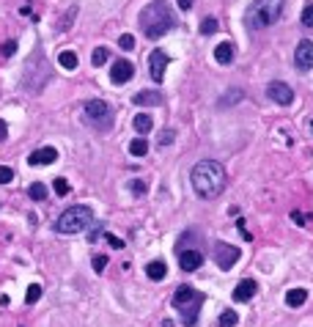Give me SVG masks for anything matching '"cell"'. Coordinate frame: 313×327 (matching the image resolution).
Listing matches in <instances>:
<instances>
[{
  "label": "cell",
  "mask_w": 313,
  "mask_h": 327,
  "mask_svg": "<svg viewBox=\"0 0 313 327\" xmlns=\"http://www.w3.org/2000/svg\"><path fill=\"white\" fill-rule=\"evenodd\" d=\"M226 182H228L226 168L214 160H201L198 165L193 168V187H195V193H198V198H203V201L217 198V195L226 190Z\"/></svg>",
  "instance_id": "1"
},
{
  "label": "cell",
  "mask_w": 313,
  "mask_h": 327,
  "mask_svg": "<svg viewBox=\"0 0 313 327\" xmlns=\"http://www.w3.org/2000/svg\"><path fill=\"white\" fill-rule=\"evenodd\" d=\"M140 28L148 39H160L168 31L176 28V14L165 0H154L151 6H146L140 14Z\"/></svg>",
  "instance_id": "2"
},
{
  "label": "cell",
  "mask_w": 313,
  "mask_h": 327,
  "mask_svg": "<svg viewBox=\"0 0 313 327\" xmlns=\"http://www.w3.org/2000/svg\"><path fill=\"white\" fill-rule=\"evenodd\" d=\"M203 291L193 289V286H179L173 294V308L181 311V322H184V327H193L195 319H198V311L203 305Z\"/></svg>",
  "instance_id": "3"
},
{
  "label": "cell",
  "mask_w": 313,
  "mask_h": 327,
  "mask_svg": "<svg viewBox=\"0 0 313 327\" xmlns=\"http://www.w3.org/2000/svg\"><path fill=\"white\" fill-rule=\"evenodd\" d=\"M283 11V0H253V6L247 9V25L250 28H269L272 22L280 19Z\"/></svg>",
  "instance_id": "4"
},
{
  "label": "cell",
  "mask_w": 313,
  "mask_h": 327,
  "mask_svg": "<svg viewBox=\"0 0 313 327\" xmlns=\"http://www.w3.org/2000/svg\"><path fill=\"white\" fill-rule=\"evenodd\" d=\"M93 223V209L91 206H69L64 215L55 220V228L60 234H80Z\"/></svg>",
  "instance_id": "5"
},
{
  "label": "cell",
  "mask_w": 313,
  "mask_h": 327,
  "mask_svg": "<svg viewBox=\"0 0 313 327\" xmlns=\"http://www.w3.org/2000/svg\"><path fill=\"white\" fill-rule=\"evenodd\" d=\"M85 121L97 129H110L113 127V110L105 99H91L85 102Z\"/></svg>",
  "instance_id": "6"
},
{
  "label": "cell",
  "mask_w": 313,
  "mask_h": 327,
  "mask_svg": "<svg viewBox=\"0 0 313 327\" xmlns=\"http://www.w3.org/2000/svg\"><path fill=\"white\" fill-rule=\"evenodd\" d=\"M239 256H242V250L234 248V245H228V242H217L214 245V261H217L220 270H231L236 261H239Z\"/></svg>",
  "instance_id": "7"
},
{
  "label": "cell",
  "mask_w": 313,
  "mask_h": 327,
  "mask_svg": "<svg viewBox=\"0 0 313 327\" xmlns=\"http://www.w3.org/2000/svg\"><path fill=\"white\" fill-rule=\"evenodd\" d=\"M165 69H168V55L162 50H151V55H148V72H151L154 83L165 80Z\"/></svg>",
  "instance_id": "8"
},
{
  "label": "cell",
  "mask_w": 313,
  "mask_h": 327,
  "mask_svg": "<svg viewBox=\"0 0 313 327\" xmlns=\"http://www.w3.org/2000/svg\"><path fill=\"white\" fill-rule=\"evenodd\" d=\"M294 64H297V69H299V72L313 69V42H310V39H302V42L297 44Z\"/></svg>",
  "instance_id": "9"
},
{
  "label": "cell",
  "mask_w": 313,
  "mask_h": 327,
  "mask_svg": "<svg viewBox=\"0 0 313 327\" xmlns=\"http://www.w3.org/2000/svg\"><path fill=\"white\" fill-rule=\"evenodd\" d=\"M132 74H135V66L129 64L127 58H118L113 64V69H110V80L115 85H124V83H129L132 80Z\"/></svg>",
  "instance_id": "10"
},
{
  "label": "cell",
  "mask_w": 313,
  "mask_h": 327,
  "mask_svg": "<svg viewBox=\"0 0 313 327\" xmlns=\"http://www.w3.org/2000/svg\"><path fill=\"white\" fill-rule=\"evenodd\" d=\"M267 94L277 102V105H291V102H294V91H291V85L280 83V80H277V83H269Z\"/></svg>",
  "instance_id": "11"
},
{
  "label": "cell",
  "mask_w": 313,
  "mask_h": 327,
  "mask_svg": "<svg viewBox=\"0 0 313 327\" xmlns=\"http://www.w3.org/2000/svg\"><path fill=\"white\" fill-rule=\"evenodd\" d=\"M256 291H258V283L253 281V278H244V281L236 283V289H234V300H236V303H247V300H253V297H256Z\"/></svg>",
  "instance_id": "12"
},
{
  "label": "cell",
  "mask_w": 313,
  "mask_h": 327,
  "mask_svg": "<svg viewBox=\"0 0 313 327\" xmlns=\"http://www.w3.org/2000/svg\"><path fill=\"white\" fill-rule=\"evenodd\" d=\"M179 264H181L184 272H195L203 264V256L198 250H179Z\"/></svg>",
  "instance_id": "13"
},
{
  "label": "cell",
  "mask_w": 313,
  "mask_h": 327,
  "mask_svg": "<svg viewBox=\"0 0 313 327\" xmlns=\"http://www.w3.org/2000/svg\"><path fill=\"white\" fill-rule=\"evenodd\" d=\"M58 160V152L52 146H44V148H36L30 157H28V162L30 165H50V162H55Z\"/></svg>",
  "instance_id": "14"
},
{
  "label": "cell",
  "mask_w": 313,
  "mask_h": 327,
  "mask_svg": "<svg viewBox=\"0 0 313 327\" xmlns=\"http://www.w3.org/2000/svg\"><path fill=\"white\" fill-rule=\"evenodd\" d=\"M132 102H135V105H143V107H146V105L160 107L162 102H165V97H162L160 91H140V94H135V97H132Z\"/></svg>",
  "instance_id": "15"
},
{
  "label": "cell",
  "mask_w": 313,
  "mask_h": 327,
  "mask_svg": "<svg viewBox=\"0 0 313 327\" xmlns=\"http://www.w3.org/2000/svg\"><path fill=\"white\" fill-rule=\"evenodd\" d=\"M214 61L217 64H231L234 61V44L231 42H220L214 47Z\"/></svg>",
  "instance_id": "16"
},
{
  "label": "cell",
  "mask_w": 313,
  "mask_h": 327,
  "mask_svg": "<svg viewBox=\"0 0 313 327\" xmlns=\"http://www.w3.org/2000/svg\"><path fill=\"white\" fill-rule=\"evenodd\" d=\"M305 300H308V291L305 289L286 291V305H289V308H299V305H305Z\"/></svg>",
  "instance_id": "17"
},
{
  "label": "cell",
  "mask_w": 313,
  "mask_h": 327,
  "mask_svg": "<svg viewBox=\"0 0 313 327\" xmlns=\"http://www.w3.org/2000/svg\"><path fill=\"white\" fill-rule=\"evenodd\" d=\"M146 275L151 278V281H162V278L168 275V264H165V261H148Z\"/></svg>",
  "instance_id": "18"
},
{
  "label": "cell",
  "mask_w": 313,
  "mask_h": 327,
  "mask_svg": "<svg viewBox=\"0 0 313 327\" xmlns=\"http://www.w3.org/2000/svg\"><path fill=\"white\" fill-rule=\"evenodd\" d=\"M151 127H154V121H151V115H135V129H138L140 135H148L151 132Z\"/></svg>",
  "instance_id": "19"
},
{
  "label": "cell",
  "mask_w": 313,
  "mask_h": 327,
  "mask_svg": "<svg viewBox=\"0 0 313 327\" xmlns=\"http://www.w3.org/2000/svg\"><path fill=\"white\" fill-rule=\"evenodd\" d=\"M58 64L64 66V69H77V64H80V61H77V55H74L72 50H64V52L58 55Z\"/></svg>",
  "instance_id": "20"
},
{
  "label": "cell",
  "mask_w": 313,
  "mask_h": 327,
  "mask_svg": "<svg viewBox=\"0 0 313 327\" xmlns=\"http://www.w3.org/2000/svg\"><path fill=\"white\" fill-rule=\"evenodd\" d=\"M146 152H148L146 138H135L132 143H129V154H132V157H146Z\"/></svg>",
  "instance_id": "21"
},
{
  "label": "cell",
  "mask_w": 313,
  "mask_h": 327,
  "mask_svg": "<svg viewBox=\"0 0 313 327\" xmlns=\"http://www.w3.org/2000/svg\"><path fill=\"white\" fill-rule=\"evenodd\" d=\"M107 58H110V50H107V47H97V50H93V55H91V64L93 66H102V64H107Z\"/></svg>",
  "instance_id": "22"
},
{
  "label": "cell",
  "mask_w": 313,
  "mask_h": 327,
  "mask_svg": "<svg viewBox=\"0 0 313 327\" xmlns=\"http://www.w3.org/2000/svg\"><path fill=\"white\" fill-rule=\"evenodd\" d=\"M28 195H30L33 201H44L47 198V187L42 185V182H33L30 190H28Z\"/></svg>",
  "instance_id": "23"
},
{
  "label": "cell",
  "mask_w": 313,
  "mask_h": 327,
  "mask_svg": "<svg viewBox=\"0 0 313 327\" xmlns=\"http://www.w3.org/2000/svg\"><path fill=\"white\" fill-rule=\"evenodd\" d=\"M236 322H239V316H236L234 311H223L220 313V327H236Z\"/></svg>",
  "instance_id": "24"
},
{
  "label": "cell",
  "mask_w": 313,
  "mask_h": 327,
  "mask_svg": "<svg viewBox=\"0 0 313 327\" xmlns=\"http://www.w3.org/2000/svg\"><path fill=\"white\" fill-rule=\"evenodd\" d=\"M39 297H42V286H39V283L28 286V294H25V303H28V305H33V303H39Z\"/></svg>",
  "instance_id": "25"
},
{
  "label": "cell",
  "mask_w": 313,
  "mask_h": 327,
  "mask_svg": "<svg viewBox=\"0 0 313 327\" xmlns=\"http://www.w3.org/2000/svg\"><path fill=\"white\" fill-rule=\"evenodd\" d=\"M214 31H217V19L214 17H206L201 22V33H203V36H209V33H214Z\"/></svg>",
  "instance_id": "26"
},
{
  "label": "cell",
  "mask_w": 313,
  "mask_h": 327,
  "mask_svg": "<svg viewBox=\"0 0 313 327\" xmlns=\"http://www.w3.org/2000/svg\"><path fill=\"white\" fill-rule=\"evenodd\" d=\"M302 25L305 28H313V3H308L302 9Z\"/></svg>",
  "instance_id": "27"
},
{
  "label": "cell",
  "mask_w": 313,
  "mask_h": 327,
  "mask_svg": "<svg viewBox=\"0 0 313 327\" xmlns=\"http://www.w3.org/2000/svg\"><path fill=\"white\" fill-rule=\"evenodd\" d=\"M69 182L66 179H55V195H60V198H64V195H69Z\"/></svg>",
  "instance_id": "28"
},
{
  "label": "cell",
  "mask_w": 313,
  "mask_h": 327,
  "mask_svg": "<svg viewBox=\"0 0 313 327\" xmlns=\"http://www.w3.org/2000/svg\"><path fill=\"white\" fill-rule=\"evenodd\" d=\"M11 179H14V171L9 165H0V185H9Z\"/></svg>",
  "instance_id": "29"
},
{
  "label": "cell",
  "mask_w": 313,
  "mask_h": 327,
  "mask_svg": "<svg viewBox=\"0 0 313 327\" xmlns=\"http://www.w3.org/2000/svg\"><path fill=\"white\" fill-rule=\"evenodd\" d=\"M173 129H162V135H160V146L162 148H165V146H171V143H173Z\"/></svg>",
  "instance_id": "30"
},
{
  "label": "cell",
  "mask_w": 313,
  "mask_h": 327,
  "mask_svg": "<svg viewBox=\"0 0 313 327\" xmlns=\"http://www.w3.org/2000/svg\"><path fill=\"white\" fill-rule=\"evenodd\" d=\"M118 44H121V50H132V47H135V36H132V33H124V36L118 39Z\"/></svg>",
  "instance_id": "31"
},
{
  "label": "cell",
  "mask_w": 313,
  "mask_h": 327,
  "mask_svg": "<svg viewBox=\"0 0 313 327\" xmlns=\"http://www.w3.org/2000/svg\"><path fill=\"white\" fill-rule=\"evenodd\" d=\"M0 52H3L6 58H11L17 52V42H3V44H0Z\"/></svg>",
  "instance_id": "32"
},
{
  "label": "cell",
  "mask_w": 313,
  "mask_h": 327,
  "mask_svg": "<svg viewBox=\"0 0 313 327\" xmlns=\"http://www.w3.org/2000/svg\"><path fill=\"white\" fill-rule=\"evenodd\" d=\"M146 190H148V187H146V182H140V179H135V182H132V193H135V195H143Z\"/></svg>",
  "instance_id": "33"
},
{
  "label": "cell",
  "mask_w": 313,
  "mask_h": 327,
  "mask_svg": "<svg viewBox=\"0 0 313 327\" xmlns=\"http://www.w3.org/2000/svg\"><path fill=\"white\" fill-rule=\"evenodd\" d=\"M105 267H107V256H93V270L102 272Z\"/></svg>",
  "instance_id": "34"
},
{
  "label": "cell",
  "mask_w": 313,
  "mask_h": 327,
  "mask_svg": "<svg viewBox=\"0 0 313 327\" xmlns=\"http://www.w3.org/2000/svg\"><path fill=\"white\" fill-rule=\"evenodd\" d=\"M105 240H107V245H113V248H118V250L124 248V242H121L115 234H105Z\"/></svg>",
  "instance_id": "35"
},
{
  "label": "cell",
  "mask_w": 313,
  "mask_h": 327,
  "mask_svg": "<svg viewBox=\"0 0 313 327\" xmlns=\"http://www.w3.org/2000/svg\"><path fill=\"white\" fill-rule=\"evenodd\" d=\"M291 220H294L297 226H302V223H305V215H299V212H291Z\"/></svg>",
  "instance_id": "36"
},
{
  "label": "cell",
  "mask_w": 313,
  "mask_h": 327,
  "mask_svg": "<svg viewBox=\"0 0 313 327\" xmlns=\"http://www.w3.org/2000/svg\"><path fill=\"white\" fill-rule=\"evenodd\" d=\"M179 9L181 11H190V9H193V0H179Z\"/></svg>",
  "instance_id": "37"
},
{
  "label": "cell",
  "mask_w": 313,
  "mask_h": 327,
  "mask_svg": "<svg viewBox=\"0 0 313 327\" xmlns=\"http://www.w3.org/2000/svg\"><path fill=\"white\" fill-rule=\"evenodd\" d=\"M6 135H9V127H6V121H0V140H6Z\"/></svg>",
  "instance_id": "38"
}]
</instances>
